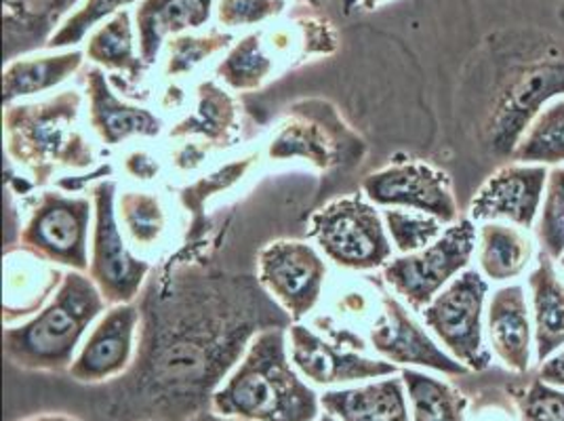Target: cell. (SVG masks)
Here are the masks:
<instances>
[{"label":"cell","mask_w":564,"mask_h":421,"mask_svg":"<svg viewBox=\"0 0 564 421\" xmlns=\"http://www.w3.org/2000/svg\"><path fill=\"white\" fill-rule=\"evenodd\" d=\"M506 68L485 122V141L495 156H512L541 110L564 95V43L552 34L510 32Z\"/></svg>","instance_id":"obj_1"},{"label":"cell","mask_w":564,"mask_h":421,"mask_svg":"<svg viewBox=\"0 0 564 421\" xmlns=\"http://www.w3.org/2000/svg\"><path fill=\"white\" fill-rule=\"evenodd\" d=\"M318 404V395L289 363L284 327L261 331L212 400L213 411L247 421H314Z\"/></svg>","instance_id":"obj_2"},{"label":"cell","mask_w":564,"mask_h":421,"mask_svg":"<svg viewBox=\"0 0 564 421\" xmlns=\"http://www.w3.org/2000/svg\"><path fill=\"white\" fill-rule=\"evenodd\" d=\"M106 300L85 272H66L55 295L34 319L4 328L2 344L9 363L25 371H66L85 331L104 312Z\"/></svg>","instance_id":"obj_3"},{"label":"cell","mask_w":564,"mask_h":421,"mask_svg":"<svg viewBox=\"0 0 564 421\" xmlns=\"http://www.w3.org/2000/svg\"><path fill=\"white\" fill-rule=\"evenodd\" d=\"M80 95L76 91H64L39 104L9 106L2 118L9 156L25 166L39 184L48 182L59 166H89L94 152L76 129Z\"/></svg>","instance_id":"obj_4"},{"label":"cell","mask_w":564,"mask_h":421,"mask_svg":"<svg viewBox=\"0 0 564 421\" xmlns=\"http://www.w3.org/2000/svg\"><path fill=\"white\" fill-rule=\"evenodd\" d=\"M310 236L325 256L348 270H376L392 259L383 217L360 196H346L312 217Z\"/></svg>","instance_id":"obj_5"},{"label":"cell","mask_w":564,"mask_h":421,"mask_svg":"<svg viewBox=\"0 0 564 421\" xmlns=\"http://www.w3.org/2000/svg\"><path fill=\"white\" fill-rule=\"evenodd\" d=\"M474 249L476 224L462 217L422 251L390 259L383 279L413 310H423L468 268Z\"/></svg>","instance_id":"obj_6"},{"label":"cell","mask_w":564,"mask_h":421,"mask_svg":"<svg viewBox=\"0 0 564 421\" xmlns=\"http://www.w3.org/2000/svg\"><path fill=\"white\" fill-rule=\"evenodd\" d=\"M489 284L476 270H464L457 279L422 310L425 325L441 344L470 371H485L491 365V352L482 337V312Z\"/></svg>","instance_id":"obj_7"},{"label":"cell","mask_w":564,"mask_h":421,"mask_svg":"<svg viewBox=\"0 0 564 421\" xmlns=\"http://www.w3.org/2000/svg\"><path fill=\"white\" fill-rule=\"evenodd\" d=\"M91 203L59 192H45L25 224L22 249L47 263L89 272Z\"/></svg>","instance_id":"obj_8"},{"label":"cell","mask_w":564,"mask_h":421,"mask_svg":"<svg viewBox=\"0 0 564 421\" xmlns=\"http://www.w3.org/2000/svg\"><path fill=\"white\" fill-rule=\"evenodd\" d=\"M115 194V182H99L94 187L95 228L89 277L101 291L106 304H131L150 272V263L133 258L124 247L117 224Z\"/></svg>","instance_id":"obj_9"},{"label":"cell","mask_w":564,"mask_h":421,"mask_svg":"<svg viewBox=\"0 0 564 421\" xmlns=\"http://www.w3.org/2000/svg\"><path fill=\"white\" fill-rule=\"evenodd\" d=\"M362 190L367 198L388 209L420 210L455 224L462 219L447 173L420 161L390 164L365 177Z\"/></svg>","instance_id":"obj_10"},{"label":"cell","mask_w":564,"mask_h":421,"mask_svg":"<svg viewBox=\"0 0 564 421\" xmlns=\"http://www.w3.org/2000/svg\"><path fill=\"white\" fill-rule=\"evenodd\" d=\"M259 281L291 321H302L323 295L327 263L307 242L279 240L259 256Z\"/></svg>","instance_id":"obj_11"},{"label":"cell","mask_w":564,"mask_h":421,"mask_svg":"<svg viewBox=\"0 0 564 421\" xmlns=\"http://www.w3.org/2000/svg\"><path fill=\"white\" fill-rule=\"evenodd\" d=\"M545 164L512 163L497 169L470 203L471 222H508L531 228L540 217L547 184Z\"/></svg>","instance_id":"obj_12"},{"label":"cell","mask_w":564,"mask_h":421,"mask_svg":"<svg viewBox=\"0 0 564 421\" xmlns=\"http://www.w3.org/2000/svg\"><path fill=\"white\" fill-rule=\"evenodd\" d=\"M371 344L388 363L417 365L445 375H466L470 369L441 350L425 328L397 298L383 295V310L371 328Z\"/></svg>","instance_id":"obj_13"},{"label":"cell","mask_w":564,"mask_h":421,"mask_svg":"<svg viewBox=\"0 0 564 421\" xmlns=\"http://www.w3.org/2000/svg\"><path fill=\"white\" fill-rule=\"evenodd\" d=\"M291 360L300 374L318 386L379 379L397 374L399 367L388 360L365 358L358 352L341 350L325 342L304 325L291 327Z\"/></svg>","instance_id":"obj_14"},{"label":"cell","mask_w":564,"mask_h":421,"mask_svg":"<svg viewBox=\"0 0 564 421\" xmlns=\"http://www.w3.org/2000/svg\"><path fill=\"white\" fill-rule=\"evenodd\" d=\"M138 323L140 310L135 305H112L74 358L68 369L72 379L80 384H97L122 374L131 363Z\"/></svg>","instance_id":"obj_15"},{"label":"cell","mask_w":564,"mask_h":421,"mask_svg":"<svg viewBox=\"0 0 564 421\" xmlns=\"http://www.w3.org/2000/svg\"><path fill=\"white\" fill-rule=\"evenodd\" d=\"M489 342L506 369L518 375L531 371V350L535 331L522 284L497 289L487 310Z\"/></svg>","instance_id":"obj_16"},{"label":"cell","mask_w":564,"mask_h":421,"mask_svg":"<svg viewBox=\"0 0 564 421\" xmlns=\"http://www.w3.org/2000/svg\"><path fill=\"white\" fill-rule=\"evenodd\" d=\"M78 0H2L4 62H15L36 48L47 47L55 25Z\"/></svg>","instance_id":"obj_17"},{"label":"cell","mask_w":564,"mask_h":421,"mask_svg":"<svg viewBox=\"0 0 564 421\" xmlns=\"http://www.w3.org/2000/svg\"><path fill=\"white\" fill-rule=\"evenodd\" d=\"M87 87L91 127L108 145H117L131 136L152 138L161 133V118L154 117L145 108L127 106L124 101H120L99 68L87 74Z\"/></svg>","instance_id":"obj_18"},{"label":"cell","mask_w":564,"mask_h":421,"mask_svg":"<svg viewBox=\"0 0 564 421\" xmlns=\"http://www.w3.org/2000/svg\"><path fill=\"white\" fill-rule=\"evenodd\" d=\"M402 377H388L360 388L329 390L321 404L339 421H411Z\"/></svg>","instance_id":"obj_19"},{"label":"cell","mask_w":564,"mask_h":421,"mask_svg":"<svg viewBox=\"0 0 564 421\" xmlns=\"http://www.w3.org/2000/svg\"><path fill=\"white\" fill-rule=\"evenodd\" d=\"M531 314L535 331V358L547 360L564 348V281L554 259L541 251L540 261L529 277Z\"/></svg>","instance_id":"obj_20"},{"label":"cell","mask_w":564,"mask_h":421,"mask_svg":"<svg viewBox=\"0 0 564 421\" xmlns=\"http://www.w3.org/2000/svg\"><path fill=\"white\" fill-rule=\"evenodd\" d=\"M213 0H143L138 9V32L145 66L156 62L169 34L207 24Z\"/></svg>","instance_id":"obj_21"},{"label":"cell","mask_w":564,"mask_h":421,"mask_svg":"<svg viewBox=\"0 0 564 421\" xmlns=\"http://www.w3.org/2000/svg\"><path fill=\"white\" fill-rule=\"evenodd\" d=\"M533 259V240L512 224L487 222L478 233V266L485 279L495 282L520 277Z\"/></svg>","instance_id":"obj_22"},{"label":"cell","mask_w":564,"mask_h":421,"mask_svg":"<svg viewBox=\"0 0 564 421\" xmlns=\"http://www.w3.org/2000/svg\"><path fill=\"white\" fill-rule=\"evenodd\" d=\"M83 53L68 51L53 57L41 60H22L11 62L2 72V104L11 106V101L25 95L43 94L57 87L68 76L80 68Z\"/></svg>","instance_id":"obj_23"},{"label":"cell","mask_w":564,"mask_h":421,"mask_svg":"<svg viewBox=\"0 0 564 421\" xmlns=\"http://www.w3.org/2000/svg\"><path fill=\"white\" fill-rule=\"evenodd\" d=\"M400 377L411 400L413 421H466L468 398L457 388L415 369H402Z\"/></svg>","instance_id":"obj_24"},{"label":"cell","mask_w":564,"mask_h":421,"mask_svg":"<svg viewBox=\"0 0 564 421\" xmlns=\"http://www.w3.org/2000/svg\"><path fill=\"white\" fill-rule=\"evenodd\" d=\"M87 57L108 71L124 72L133 80L140 78L145 62L135 55L133 28L127 11L117 13L108 24L95 32L87 45Z\"/></svg>","instance_id":"obj_25"},{"label":"cell","mask_w":564,"mask_h":421,"mask_svg":"<svg viewBox=\"0 0 564 421\" xmlns=\"http://www.w3.org/2000/svg\"><path fill=\"white\" fill-rule=\"evenodd\" d=\"M512 159L517 163H564V99L547 104L527 129Z\"/></svg>","instance_id":"obj_26"},{"label":"cell","mask_w":564,"mask_h":421,"mask_svg":"<svg viewBox=\"0 0 564 421\" xmlns=\"http://www.w3.org/2000/svg\"><path fill=\"white\" fill-rule=\"evenodd\" d=\"M538 240L541 251L552 259L564 256V166H556L547 175L545 194L538 217Z\"/></svg>","instance_id":"obj_27"},{"label":"cell","mask_w":564,"mask_h":421,"mask_svg":"<svg viewBox=\"0 0 564 421\" xmlns=\"http://www.w3.org/2000/svg\"><path fill=\"white\" fill-rule=\"evenodd\" d=\"M383 222L394 247L402 256L422 251L443 235V222L420 210H383Z\"/></svg>","instance_id":"obj_28"},{"label":"cell","mask_w":564,"mask_h":421,"mask_svg":"<svg viewBox=\"0 0 564 421\" xmlns=\"http://www.w3.org/2000/svg\"><path fill=\"white\" fill-rule=\"evenodd\" d=\"M122 224L131 238L141 245H154L165 230V213L161 201L150 192H127L120 198Z\"/></svg>","instance_id":"obj_29"},{"label":"cell","mask_w":564,"mask_h":421,"mask_svg":"<svg viewBox=\"0 0 564 421\" xmlns=\"http://www.w3.org/2000/svg\"><path fill=\"white\" fill-rule=\"evenodd\" d=\"M270 62L259 53L258 36L245 39L219 66V76L235 89H256L270 72Z\"/></svg>","instance_id":"obj_30"},{"label":"cell","mask_w":564,"mask_h":421,"mask_svg":"<svg viewBox=\"0 0 564 421\" xmlns=\"http://www.w3.org/2000/svg\"><path fill=\"white\" fill-rule=\"evenodd\" d=\"M520 421H564V390L535 375L514 395Z\"/></svg>","instance_id":"obj_31"},{"label":"cell","mask_w":564,"mask_h":421,"mask_svg":"<svg viewBox=\"0 0 564 421\" xmlns=\"http://www.w3.org/2000/svg\"><path fill=\"white\" fill-rule=\"evenodd\" d=\"M135 0H87L83 9H78L72 18H68L64 25L53 34L48 41L47 48L68 47V45H78L85 34L94 28L97 22L104 18L117 13L118 9L131 4Z\"/></svg>","instance_id":"obj_32"},{"label":"cell","mask_w":564,"mask_h":421,"mask_svg":"<svg viewBox=\"0 0 564 421\" xmlns=\"http://www.w3.org/2000/svg\"><path fill=\"white\" fill-rule=\"evenodd\" d=\"M228 41H230L228 36H217V34H212L209 39H177V41H173L169 72L171 74L188 72L192 66L203 62V57L226 47Z\"/></svg>","instance_id":"obj_33"},{"label":"cell","mask_w":564,"mask_h":421,"mask_svg":"<svg viewBox=\"0 0 564 421\" xmlns=\"http://www.w3.org/2000/svg\"><path fill=\"white\" fill-rule=\"evenodd\" d=\"M282 0H221L219 20L226 25L253 24L279 13Z\"/></svg>","instance_id":"obj_34"},{"label":"cell","mask_w":564,"mask_h":421,"mask_svg":"<svg viewBox=\"0 0 564 421\" xmlns=\"http://www.w3.org/2000/svg\"><path fill=\"white\" fill-rule=\"evenodd\" d=\"M538 377L541 381L556 386V388H564V348L552 354L547 360H543L538 369Z\"/></svg>","instance_id":"obj_35"},{"label":"cell","mask_w":564,"mask_h":421,"mask_svg":"<svg viewBox=\"0 0 564 421\" xmlns=\"http://www.w3.org/2000/svg\"><path fill=\"white\" fill-rule=\"evenodd\" d=\"M184 421H247V420H238V418H228V415H221V413H217V411H209V409H205V411H198V413H194L192 418Z\"/></svg>","instance_id":"obj_36"},{"label":"cell","mask_w":564,"mask_h":421,"mask_svg":"<svg viewBox=\"0 0 564 421\" xmlns=\"http://www.w3.org/2000/svg\"><path fill=\"white\" fill-rule=\"evenodd\" d=\"M24 421H78L70 415H62V413H47V415H39V418H30Z\"/></svg>","instance_id":"obj_37"},{"label":"cell","mask_w":564,"mask_h":421,"mask_svg":"<svg viewBox=\"0 0 564 421\" xmlns=\"http://www.w3.org/2000/svg\"><path fill=\"white\" fill-rule=\"evenodd\" d=\"M318 421H337L335 420V418H333V415H330V413H325V415H323V418H321V420Z\"/></svg>","instance_id":"obj_38"},{"label":"cell","mask_w":564,"mask_h":421,"mask_svg":"<svg viewBox=\"0 0 564 421\" xmlns=\"http://www.w3.org/2000/svg\"><path fill=\"white\" fill-rule=\"evenodd\" d=\"M377 2H381V0H365L367 7H376Z\"/></svg>","instance_id":"obj_39"},{"label":"cell","mask_w":564,"mask_h":421,"mask_svg":"<svg viewBox=\"0 0 564 421\" xmlns=\"http://www.w3.org/2000/svg\"><path fill=\"white\" fill-rule=\"evenodd\" d=\"M561 266H563V268H564V256H563V258H561Z\"/></svg>","instance_id":"obj_40"},{"label":"cell","mask_w":564,"mask_h":421,"mask_svg":"<svg viewBox=\"0 0 564 421\" xmlns=\"http://www.w3.org/2000/svg\"><path fill=\"white\" fill-rule=\"evenodd\" d=\"M141 421H163V420H141Z\"/></svg>","instance_id":"obj_41"}]
</instances>
